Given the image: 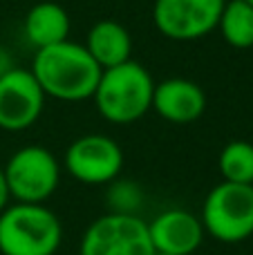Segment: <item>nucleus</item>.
<instances>
[{
  "label": "nucleus",
  "instance_id": "8",
  "mask_svg": "<svg viewBox=\"0 0 253 255\" xmlns=\"http://www.w3.org/2000/svg\"><path fill=\"white\" fill-rule=\"evenodd\" d=\"M63 166L81 184L108 186L121 175L124 150L108 134H83L67 145Z\"/></svg>",
  "mask_w": 253,
  "mask_h": 255
},
{
  "label": "nucleus",
  "instance_id": "11",
  "mask_svg": "<svg viewBox=\"0 0 253 255\" xmlns=\"http://www.w3.org/2000/svg\"><path fill=\"white\" fill-rule=\"evenodd\" d=\"M152 110L168 124L186 126L204 115L206 94L195 81L179 79V76L166 79L161 83H155Z\"/></svg>",
  "mask_w": 253,
  "mask_h": 255
},
{
  "label": "nucleus",
  "instance_id": "4",
  "mask_svg": "<svg viewBox=\"0 0 253 255\" xmlns=\"http://www.w3.org/2000/svg\"><path fill=\"white\" fill-rule=\"evenodd\" d=\"M204 233L222 244H240L253 235V186L220 181L202 204Z\"/></svg>",
  "mask_w": 253,
  "mask_h": 255
},
{
  "label": "nucleus",
  "instance_id": "20",
  "mask_svg": "<svg viewBox=\"0 0 253 255\" xmlns=\"http://www.w3.org/2000/svg\"><path fill=\"white\" fill-rule=\"evenodd\" d=\"M155 255H161V253H155Z\"/></svg>",
  "mask_w": 253,
  "mask_h": 255
},
{
  "label": "nucleus",
  "instance_id": "17",
  "mask_svg": "<svg viewBox=\"0 0 253 255\" xmlns=\"http://www.w3.org/2000/svg\"><path fill=\"white\" fill-rule=\"evenodd\" d=\"M9 188H7V181H4V172H2V166H0V213L9 206Z\"/></svg>",
  "mask_w": 253,
  "mask_h": 255
},
{
  "label": "nucleus",
  "instance_id": "18",
  "mask_svg": "<svg viewBox=\"0 0 253 255\" xmlns=\"http://www.w3.org/2000/svg\"><path fill=\"white\" fill-rule=\"evenodd\" d=\"M11 67H16V65H13V61H11V56H9V52H7L4 47H0V76L7 74Z\"/></svg>",
  "mask_w": 253,
  "mask_h": 255
},
{
  "label": "nucleus",
  "instance_id": "15",
  "mask_svg": "<svg viewBox=\"0 0 253 255\" xmlns=\"http://www.w3.org/2000/svg\"><path fill=\"white\" fill-rule=\"evenodd\" d=\"M222 181L253 186V143L245 139L229 141L218 157Z\"/></svg>",
  "mask_w": 253,
  "mask_h": 255
},
{
  "label": "nucleus",
  "instance_id": "1",
  "mask_svg": "<svg viewBox=\"0 0 253 255\" xmlns=\"http://www.w3.org/2000/svg\"><path fill=\"white\" fill-rule=\"evenodd\" d=\"M29 70L45 97L70 103L92 99L103 72L85 45L72 43L70 38L52 47L36 49Z\"/></svg>",
  "mask_w": 253,
  "mask_h": 255
},
{
  "label": "nucleus",
  "instance_id": "6",
  "mask_svg": "<svg viewBox=\"0 0 253 255\" xmlns=\"http://www.w3.org/2000/svg\"><path fill=\"white\" fill-rule=\"evenodd\" d=\"M79 255H155L148 222L139 215L106 213L85 229Z\"/></svg>",
  "mask_w": 253,
  "mask_h": 255
},
{
  "label": "nucleus",
  "instance_id": "7",
  "mask_svg": "<svg viewBox=\"0 0 253 255\" xmlns=\"http://www.w3.org/2000/svg\"><path fill=\"white\" fill-rule=\"evenodd\" d=\"M227 0H155L152 22L164 38L191 43L218 29Z\"/></svg>",
  "mask_w": 253,
  "mask_h": 255
},
{
  "label": "nucleus",
  "instance_id": "5",
  "mask_svg": "<svg viewBox=\"0 0 253 255\" xmlns=\"http://www.w3.org/2000/svg\"><path fill=\"white\" fill-rule=\"evenodd\" d=\"M9 197L18 204H43L61 184V163L43 145H25L2 168Z\"/></svg>",
  "mask_w": 253,
  "mask_h": 255
},
{
  "label": "nucleus",
  "instance_id": "14",
  "mask_svg": "<svg viewBox=\"0 0 253 255\" xmlns=\"http://www.w3.org/2000/svg\"><path fill=\"white\" fill-rule=\"evenodd\" d=\"M218 29L231 47H253V7L245 0H227Z\"/></svg>",
  "mask_w": 253,
  "mask_h": 255
},
{
  "label": "nucleus",
  "instance_id": "13",
  "mask_svg": "<svg viewBox=\"0 0 253 255\" xmlns=\"http://www.w3.org/2000/svg\"><path fill=\"white\" fill-rule=\"evenodd\" d=\"M70 13L58 2L43 0L25 13L22 31L36 49H45L70 38Z\"/></svg>",
  "mask_w": 253,
  "mask_h": 255
},
{
  "label": "nucleus",
  "instance_id": "9",
  "mask_svg": "<svg viewBox=\"0 0 253 255\" xmlns=\"http://www.w3.org/2000/svg\"><path fill=\"white\" fill-rule=\"evenodd\" d=\"M45 99L31 70L11 67L0 76V128L7 132L31 128L43 115Z\"/></svg>",
  "mask_w": 253,
  "mask_h": 255
},
{
  "label": "nucleus",
  "instance_id": "19",
  "mask_svg": "<svg viewBox=\"0 0 253 255\" xmlns=\"http://www.w3.org/2000/svg\"><path fill=\"white\" fill-rule=\"evenodd\" d=\"M245 2H249V4H251V7H253V0H245Z\"/></svg>",
  "mask_w": 253,
  "mask_h": 255
},
{
  "label": "nucleus",
  "instance_id": "2",
  "mask_svg": "<svg viewBox=\"0 0 253 255\" xmlns=\"http://www.w3.org/2000/svg\"><path fill=\"white\" fill-rule=\"evenodd\" d=\"M155 81L150 72L137 61H126L117 67L101 72L94 90V103L99 115L117 126H128L139 121L152 110Z\"/></svg>",
  "mask_w": 253,
  "mask_h": 255
},
{
  "label": "nucleus",
  "instance_id": "16",
  "mask_svg": "<svg viewBox=\"0 0 253 255\" xmlns=\"http://www.w3.org/2000/svg\"><path fill=\"white\" fill-rule=\"evenodd\" d=\"M143 199V193L139 188V184L130 179H119L108 184L106 202L110 213H119V215H137V208Z\"/></svg>",
  "mask_w": 253,
  "mask_h": 255
},
{
  "label": "nucleus",
  "instance_id": "3",
  "mask_svg": "<svg viewBox=\"0 0 253 255\" xmlns=\"http://www.w3.org/2000/svg\"><path fill=\"white\" fill-rule=\"evenodd\" d=\"M63 242V224L45 204H11L0 213L2 255H54Z\"/></svg>",
  "mask_w": 253,
  "mask_h": 255
},
{
  "label": "nucleus",
  "instance_id": "12",
  "mask_svg": "<svg viewBox=\"0 0 253 255\" xmlns=\"http://www.w3.org/2000/svg\"><path fill=\"white\" fill-rule=\"evenodd\" d=\"M83 45L101 70H110L132 58V36L117 20L94 22Z\"/></svg>",
  "mask_w": 253,
  "mask_h": 255
},
{
  "label": "nucleus",
  "instance_id": "10",
  "mask_svg": "<svg viewBox=\"0 0 253 255\" xmlns=\"http://www.w3.org/2000/svg\"><path fill=\"white\" fill-rule=\"evenodd\" d=\"M148 233L155 253L193 255L204 242V226L197 215L182 208H170L148 222Z\"/></svg>",
  "mask_w": 253,
  "mask_h": 255
}]
</instances>
